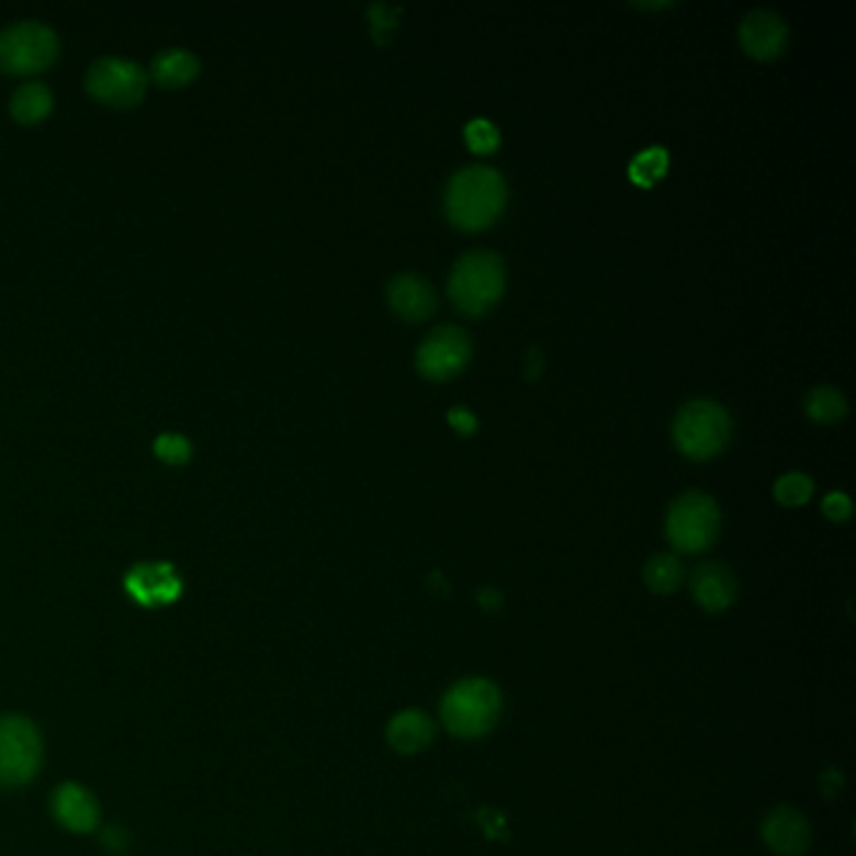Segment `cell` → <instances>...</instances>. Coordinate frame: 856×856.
Returning <instances> with one entry per match:
<instances>
[{
    "label": "cell",
    "instance_id": "9a60e30c",
    "mask_svg": "<svg viewBox=\"0 0 856 856\" xmlns=\"http://www.w3.org/2000/svg\"><path fill=\"white\" fill-rule=\"evenodd\" d=\"M691 590L698 606L709 613H721L733 600H736L739 583L727 565L721 563H703L698 565L691 575Z\"/></svg>",
    "mask_w": 856,
    "mask_h": 856
},
{
    "label": "cell",
    "instance_id": "f546056e",
    "mask_svg": "<svg viewBox=\"0 0 856 856\" xmlns=\"http://www.w3.org/2000/svg\"><path fill=\"white\" fill-rule=\"evenodd\" d=\"M540 372H543V354H540V349L532 347L528 352V364H526L528 382H538Z\"/></svg>",
    "mask_w": 856,
    "mask_h": 856
},
{
    "label": "cell",
    "instance_id": "3957f363",
    "mask_svg": "<svg viewBox=\"0 0 856 856\" xmlns=\"http://www.w3.org/2000/svg\"><path fill=\"white\" fill-rule=\"evenodd\" d=\"M503 698L487 678H465L442 698V723L452 736L480 739L500 719Z\"/></svg>",
    "mask_w": 856,
    "mask_h": 856
},
{
    "label": "cell",
    "instance_id": "484cf974",
    "mask_svg": "<svg viewBox=\"0 0 856 856\" xmlns=\"http://www.w3.org/2000/svg\"><path fill=\"white\" fill-rule=\"evenodd\" d=\"M821 510H824V515L829 520L834 522H844L852 518V500L849 495L844 493H829L824 497V503H821Z\"/></svg>",
    "mask_w": 856,
    "mask_h": 856
},
{
    "label": "cell",
    "instance_id": "ac0fdd59",
    "mask_svg": "<svg viewBox=\"0 0 856 856\" xmlns=\"http://www.w3.org/2000/svg\"><path fill=\"white\" fill-rule=\"evenodd\" d=\"M50 109H54V93L38 81L19 86L11 95V113L21 124H36L48 116Z\"/></svg>",
    "mask_w": 856,
    "mask_h": 856
},
{
    "label": "cell",
    "instance_id": "83f0119b",
    "mask_svg": "<svg viewBox=\"0 0 856 856\" xmlns=\"http://www.w3.org/2000/svg\"><path fill=\"white\" fill-rule=\"evenodd\" d=\"M477 602L480 608L487 610V613H495V610L503 608V593L495 588H483L477 593Z\"/></svg>",
    "mask_w": 856,
    "mask_h": 856
},
{
    "label": "cell",
    "instance_id": "7402d4cb",
    "mask_svg": "<svg viewBox=\"0 0 856 856\" xmlns=\"http://www.w3.org/2000/svg\"><path fill=\"white\" fill-rule=\"evenodd\" d=\"M814 495V480L803 473H786L774 485V497L786 508H801Z\"/></svg>",
    "mask_w": 856,
    "mask_h": 856
},
{
    "label": "cell",
    "instance_id": "f1b7e54d",
    "mask_svg": "<svg viewBox=\"0 0 856 856\" xmlns=\"http://www.w3.org/2000/svg\"><path fill=\"white\" fill-rule=\"evenodd\" d=\"M480 821H483L487 836H503L505 834V819H503L500 811H485V814L480 816Z\"/></svg>",
    "mask_w": 856,
    "mask_h": 856
},
{
    "label": "cell",
    "instance_id": "5bb4252c",
    "mask_svg": "<svg viewBox=\"0 0 856 856\" xmlns=\"http://www.w3.org/2000/svg\"><path fill=\"white\" fill-rule=\"evenodd\" d=\"M50 809H54V816L58 819L60 826H66L68 832L76 834H89L99 826V801H95L93 793L89 789L78 784H64L58 786L54 793V801H50Z\"/></svg>",
    "mask_w": 856,
    "mask_h": 856
},
{
    "label": "cell",
    "instance_id": "2e32d148",
    "mask_svg": "<svg viewBox=\"0 0 856 856\" xmlns=\"http://www.w3.org/2000/svg\"><path fill=\"white\" fill-rule=\"evenodd\" d=\"M435 723L430 716L419 709H407L392 716L387 723V741L397 754H419L432 744Z\"/></svg>",
    "mask_w": 856,
    "mask_h": 856
},
{
    "label": "cell",
    "instance_id": "277c9868",
    "mask_svg": "<svg viewBox=\"0 0 856 856\" xmlns=\"http://www.w3.org/2000/svg\"><path fill=\"white\" fill-rule=\"evenodd\" d=\"M731 415L713 399H691L674 419V442L688 460L706 462L727 450Z\"/></svg>",
    "mask_w": 856,
    "mask_h": 856
},
{
    "label": "cell",
    "instance_id": "ba28073f",
    "mask_svg": "<svg viewBox=\"0 0 856 856\" xmlns=\"http://www.w3.org/2000/svg\"><path fill=\"white\" fill-rule=\"evenodd\" d=\"M473 357V339L462 327L432 329L417 349V372L430 382H448L465 370Z\"/></svg>",
    "mask_w": 856,
    "mask_h": 856
},
{
    "label": "cell",
    "instance_id": "4316f807",
    "mask_svg": "<svg viewBox=\"0 0 856 856\" xmlns=\"http://www.w3.org/2000/svg\"><path fill=\"white\" fill-rule=\"evenodd\" d=\"M448 423H450L452 430L462 435V438H470V435L477 432V417H475V413H470V409L462 407V405L450 409Z\"/></svg>",
    "mask_w": 856,
    "mask_h": 856
},
{
    "label": "cell",
    "instance_id": "44dd1931",
    "mask_svg": "<svg viewBox=\"0 0 856 856\" xmlns=\"http://www.w3.org/2000/svg\"><path fill=\"white\" fill-rule=\"evenodd\" d=\"M668 171V151L663 146H651L633 156L631 166H628V177L633 183L643 189H651L653 183H658Z\"/></svg>",
    "mask_w": 856,
    "mask_h": 856
},
{
    "label": "cell",
    "instance_id": "9c48e42d",
    "mask_svg": "<svg viewBox=\"0 0 856 856\" xmlns=\"http://www.w3.org/2000/svg\"><path fill=\"white\" fill-rule=\"evenodd\" d=\"M86 89L113 106H134L146 91V74L134 60L99 58L86 74Z\"/></svg>",
    "mask_w": 856,
    "mask_h": 856
},
{
    "label": "cell",
    "instance_id": "7a4b0ae2",
    "mask_svg": "<svg viewBox=\"0 0 856 856\" xmlns=\"http://www.w3.org/2000/svg\"><path fill=\"white\" fill-rule=\"evenodd\" d=\"M505 292L503 257L487 249L468 251L452 267L448 294L455 307L468 317H480L500 302Z\"/></svg>",
    "mask_w": 856,
    "mask_h": 856
},
{
    "label": "cell",
    "instance_id": "7c38bea8",
    "mask_svg": "<svg viewBox=\"0 0 856 856\" xmlns=\"http://www.w3.org/2000/svg\"><path fill=\"white\" fill-rule=\"evenodd\" d=\"M762 836L779 856H801L811 846V826L799 809L779 807L764 819Z\"/></svg>",
    "mask_w": 856,
    "mask_h": 856
},
{
    "label": "cell",
    "instance_id": "603a6c76",
    "mask_svg": "<svg viewBox=\"0 0 856 856\" xmlns=\"http://www.w3.org/2000/svg\"><path fill=\"white\" fill-rule=\"evenodd\" d=\"M465 142L470 151L475 154H493L500 146V131H497L487 119H473L465 126Z\"/></svg>",
    "mask_w": 856,
    "mask_h": 856
},
{
    "label": "cell",
    "instance_id": "4fadbf2b",
    "mask_svg": "<svg viewBox=\"0 0 856 856\" xmlns=\"http://www.w3.org/2000/svg\"><path fill=\"white\" fill-rule=\"evenodd\" d=\"M387 302L392 312L405 322H425L438 309V294L419 274H399L392 279L387 284Z\"/></svg>",
    "mask_w": 856,
    "mask_h": 856
},
{
    "label": "cell",
    "instance_id": "5b68a950",
    "mask_svg": "<svg viewBox=\"0 0 856 856\" xmlns=\"http://www.w3.org/2000/svg\"><path fill=\"white\" fill-rule=\"evenodd\" d=\"M721 528V510L711 495L688 491L671 503L666 515V538L678 553H703Z\"/></svg>",
    "mask_w": 856,
    "mask_h": 856
},
{
    "label": "cell",
    "instance_id": "d6986e66",
    "mask_svg": "<svg viewBox=\"0 0 856 856\" xmlns=\"http://www.w3.org/2000/svg\"><path fill=\"white\" fill-rule=\"evenodd\" d=\"M803 409L819 425H836L849 413V405H846V397L836 387L821 384V387L809 390V395L803 397Z\"/></svg>",
    "mask_w": 856,
    "mask_h": 856
},
{
    "label": "cell",
    "instance_id": "4dcf8cb0",
    "mask_svg": "<svg viewBox=\"0 0 856 856\" xmlns=\"http://www.w3.org/2000/svg\"><path fill=\"white\" fill-rule=\"evenodd\" d=\"M101 842L106 844L111 852H121L126 846V836H124V832H121V829L111 826V829H106V834L101 836Z\"/></svg>",
    "mask_w": 856,
    "mask_h": 856
},
{
    "label": "cell",
    "instance_id": "52a82bcc",
    "mask_svg": "<svg viewBox=\"0 0 856 856\" xmlns=\"http://www.w3.org/2000/svg\"><path fill=\"white\" fill-rule=\"evenodd\" d=\"M58 56V36L46 23L21 21L0 31V68L8 74H33Z\"/></svg>",
    "mask_w": 856,
    "mask_h": 856
},
{
    "label": "cell",
    "instance_id": "ffe728a7",
    "mask_svg": "<svg viewBox=\"0 0 856 856\" xmlns=\"http://www.w3.org/2000/svg\"><path fill=\"white\" fill-rule=\"evenodd\" d=\"M643 578L653 593H658V596H671V593H676L680 588V583H684V565L678 563L676 555H668V553L653 555L651 561L645 563Z\"/></svg>",
    "mask_w": 856,
    "mask_h": 856
},
{
    "label": "cell",
    "instance_id": "8fae6325",
    "mask_svg": "<svg viewBox=\"0 0 856 856\" xmlns=\"http://www.w3.org/2000/svg\"><path fill=\"white\" fill-rule=\"evenodd\" d=\"M739 41L751 58L774 60L789 46V25L776 11L756 8L741 21Z\"/></svg>",
    "mask_w": 856,
    "mask_h": 856
},
{
    "label": "cell",
    "instance_id": "cb8c5ba5",
    "mask_svg": "<svg viewBox=\"0 0 856 856\" xmlns=\"http://www.w3.org/2000/svg\"><path fill=\"white\" fill-rule=\"evenodd\" d=\"M154 452L164 462H169V465H183V462L191 460V452H194V448H191L189 438H183V435L164 432V435H159V438H156Z\"/></svg>",
    "mask_w": 856,
    "mask_h": 856
},
{
    "label": "cell",
    "instance_id": "6da1fadb",
    "mask_svg": "<svg viewBox=\"0 0 856 856\" xmlns=\"http://www.w3.org/2000/svg\"><path fill=\"white\" fill-rule=\"evenodd\" d=\"M444 216L452 226L480 232L500 219L508 204V183L493 166H465L444 189Z\"/></svg>",
    "mask_w": 856,
    "mask_h": 856
},
{
    "label": "cell",
    "instance_id": "8992f818",
    "mask_svg": "<svg viewBox=\"0 0 856 856\" xmlns=\"http://www.w3.org/2000/svg\"><path fill=\"white\" fill-rule=\"evenodd\" d=\"M43 764V739L25 716H0V786H23Z\"/></svg>",
    "mask_w": 856,
    "mask_h": 856
},
{
    "label": "cell",
    "instance_id": "d4e9b609",
    "mask_svg": "<svg viewBox=\"0 0 856 856\" xmlns=\"http://www.w3.org/2000/svg\"><path fill=\"white\" fill-rule=\"evenodd\" d=\"M402 8L374 3L370 5V25H372V38L378 43H387V36L397 29Z\"/></svg>",
    "mask_w": 856,
    "mask_h": 856
},
{
    "label": "cell",
    "instance_id": "e0dca14e",
    "mask_svg": "<svg viewBox=\"0 0 856 856\" xmlns=\"http://www.w3.org/2000/svg\"><path fill=\"white\" fill-rule=\"evenodd\" d=\"M199 71V58L183 48H166L151 60V76L161 86H183L194 81Z\"/></svg>",
    "mask_w": 856,
    "mask_h": 856
},
{
    "label": "cell",
    "instance_id": "30bf717a",
    "mask_svg": "<svg viewBox=\"0 0 856 856\" xmlns=\"http://www.w3.org/2000/svg\"><path fill=\"white\" fill-rule=\"evenodd\" d=\"M124 588L138 606L161 608L181 596L183 581L171 563H138L126 573Z\"/></svg>",
    "mask_w": 856,
    "mask_h": 856
}]
</instances>
